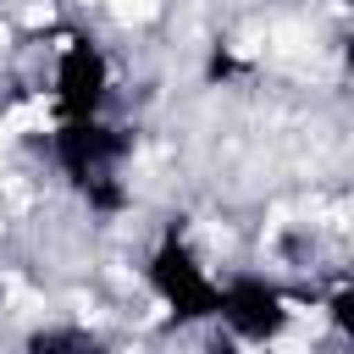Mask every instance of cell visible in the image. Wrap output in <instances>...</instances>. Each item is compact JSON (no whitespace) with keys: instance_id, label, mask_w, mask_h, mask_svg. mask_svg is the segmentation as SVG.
I'll return each instance as SVG.
<instances>
[{"instance_id":"obj_1","label":"cell","mask_w":354,"mask_h":354,"mask_svg":"<svg viewBox=\"0 0 354 354\" xmlns=\"http://www.w3.org/2000/svg\"><path fill=\"white\" fill-rule=\"evenodd\" d=\"M133 155V133L94 116V122H55L50 127V160L55 171L94 205V210H122L127 188H122V166Z\"/></svg>"},{"instance_id":"obj_2","label":"cell","mask_w":354,"mask_h":354,"mask_svg":"<svg viewBox=\"0 0 354 354\" xmlns=\"http://www.w3.org/2000/svg\"><path fill=\"white\" fill-rule=\"evenodd\" d=\"M149 293L160 299V310L177 321V326H210L216 321V299H221V277L205 266V254L188 243V232L171 221L155 249H149Z\"/></svg>"},{"instance_id":"obj_3","label":"cell","mask_w":354,"mask_h":354,"mask_svg":"<svg viewBox=\"0 0 354 354\" xmlns=\"http://www.w3.org/2000/svg\"><path fill=\"white\" fill-rule=\"evenodd\" d=\"M293 321V299L282 293V282L260 277V271H232L221 277V299H216V321L238 348H266L288 332Z\"/></svg>"},{"instance_id":"obj_4","label":"cell","mask_w":354,"mask_h":354,"mask_svg":"<svg viewBox=\"0 0 354 354\" xmlns=\"http://www.w3.org/2000/svg\"><path fill=\"white\" fill-rule=\"evenodd\" d=\"M111 100V61L88 33H66L55 44V66H50V111L55 122H94L105 116Z\"/></svg>"},{"instance_id":"obj_5","label":"cell","mask_w":354,"mask_h":354,"mask_svg":"<svg viewBox=\"0 0 354 354\" xmlns=\"http://www.w3.org/2000/svg\"><path fill=\"white\" fill-rule=\"evenodd\" d=\"M28 354H111V348L88 326H39L28 337Z\"/></svg>"}]
</instances>
